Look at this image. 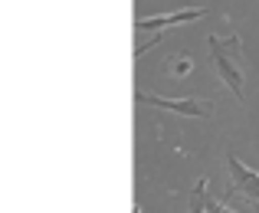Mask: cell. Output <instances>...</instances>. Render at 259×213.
Listing matches in <instances>:
<instances>
[{
	"instance_id": "cell-1",
	"label": "cell",
	"mask_w": 259,
	"mask_h": 213,
	"mask_svg": "<svg viewBox=\"0 0 259 213\" xmlns=\"http://www.w3.org/2000/svg\"><path fill=\"white\" fill-rule=\"evenodd\" d=\"M207 46H210V56H213V66H217V75L220 82L243 102L246 89H243V39L236 36H207Z\"/></svg>"
},
{
	"instance_id": "cell-2",
	"label": "cell",
	"mask_w": 259,
	"mask_h": 213,
	"mask_svg": "<svg viewBox=\"0 0 259 213\" xmlns=\"http://www.w3.org/2000/svg\"><path fill=\"white\" fill-rule=\"evenodd\" d=\"M135 102L138 105H154V108H167V112H177L184 118H210L213 115V102L207 99H167V95H151L145 89L135 92Z\"/></svg>"
},
{
	"instance_id": "cell-3",
	"label": "cell",
	"mask_w": 259,
	"mask_h": 213,
	"mask_svg": "<svg viewBox=\"0 0 259 213\" xmlns=\"http://www.w3.org/2000/svg\"><path fill=\"white\" fill-rule=\"evenodd\" d=\"M227 171H230V197L243 194L259 203V174L236 157V151H227Z\"/></svg>"
},
{
	"instance_id": "cell-4",
	"label": "cell",
	"mask_w": 259,
	"mask_h": 213,
	"mask_svg": "<svg viewBox=\"0 0 259 213\" xmlns=\"http://www.w3.org/2000/svg\"><path fill=\"white\" fill-rule=\"evenodd\" d=\"M207 17V7H184V10H171V13H161V17H138L135 20V30L148 33V30H164V26H184V23H194V20Z\"/></svg>"
},
{
	"instance_id": "cell-5",
	"label": "cell",
	"mask_w": 259,
	"mask_h": 213,
	"mask_svg": "<svg viewBox=\"0 0 259 213\" xmlns=\"http://www.w3.org/2000/svg\"><path fill=\"white\" fill-rule=\"evenodd\" d=\"M187 210L190 213H210L207 210V177H200L194 184V190L187 194Z\"/></svg>"
},
{
	"instance_id": "cell-6",
	"label": "cell",
	"mask_w": 259,
	"mask_h": 213,
	"mask_svg": "<svg viewBox=\"0 0 259 213\" xmlns=\"http://www.w3.org/2000/svg\"><path fill=\"white\" fill-rule=\"evenodd\" d=\"M161 36H164L161 30H154L151 36H138V46H135V59H141L148 50H151V46H158V43H161Z\"/></svg>"
},
{
	"instance_id": "cell-7",
	"label": "cell",
	"mask_w": 259,
	"mask_h": 213,
	"mask_svg": "<svg viewBox=\"0 0 259 213\" xmlns=\"http://www.w3.org/2000/svg\"><path fill=\"white\" fill-rule=\"evenodd\" d=\"M167 69H171V75H187L190 69H194V63H190L187 56H174V59H171V66H167Z\"/></svg>"
},
{
	"instance_id": "cell-8",
	"label": "cell",
	"mask_w": 259,
	"mask_h": 213,
	"mask_svg": "<svg viewBox=\"0 0 259 213\" xmlns=\"http://www.w3.org/2000/svg\"><path fill=\"white\" fill-rule=\"evenodd\" d=\"M207 210H210V213H236V210H230V207H223V203H220V200H217V197H210V194H207Z\"/></svg>"
}]
</instances>
